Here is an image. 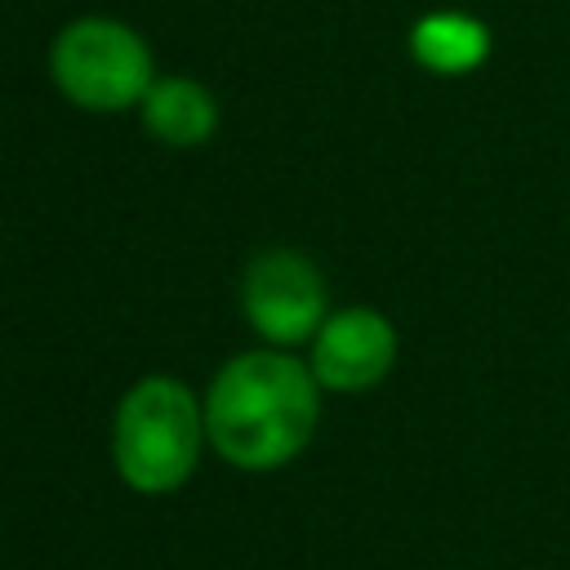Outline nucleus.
<instances>
[{"mask_svg":"<svg viewBox=\"0 0 570 570\" xmlns=\"http://www.w3.org/2000/svg\"><path fill=\"white\" fill-rule=\"evenodd\" d=\"M321 423V383L289 347H254L232 356L205 392V428L218 459L240 472L294 463Z\"/></svg>","mask_w":570,"mask_h":570,"instance_id":"f257e3e1","label":"nucleus"},{"mask_svg":"<svg viewBox=\"0 0 570 570\" xmlns=\"http://www.w3.org/2000/svg\"><path fill=\"white\" fill-rule=\"evenodd\" d=\"M205 445V401L169 374H142L111 414V463L138 494L183 490Z\"/></svg>","mask_w":570,"mask_h":570,"instance_id":"f03ea898","label":"nucleus"},{"mask_svg":"<svg viewBox=\"0 0 570 570\" xmlns=\"http://www.w3.org/2000/svg\"><path fill=\"white\" fill-rule=\"evenodd\" d=\"M53 89L85 111L138 107L156 80L151 45L120 18L85 13L67 22L49 45Z\"/></svg>","mask_w":570,"mask_h":570,"instance_id":"7ed1b4c3","label":"nucleus"},{"mask_svg":"<svg viewBox=\"0 0 570 570\" xmlns=\"http://www.w3.org/2000/svg\"><path fill=\"white\" fill-rule=\"evenodd\" d=\"M240 312L249 330L272 347L312 343L330 316V285L303 249H263L245 263Z\"/></svg>","mask_w":570,"mask_h":570,"instance_id":"20e7f679","label":"nucleus"},{"mask_svg":"<svg viewBox=\"0 0 570 570\" xmlns=\"http://www.w3.org/2000/svg\"><path fill=\"white\" fill-rule=\"evenodd\" d=\"M401 338L379 307H338L307 343V365L325 392H370L396 365Z\"/></svg>","mask_w":570,"mask_h":570,"instance_id":"39448f33","label":"nucleus"},{"mask_svg":"<svg viewBox=\"0 0 570 570\" xmlns=\"http://www.w3.org/2000/svg\"><path fill=\"white\" fill-rule=\"evenodd\" d=\"M138 111L142 129L165 147H200L218 129V102L191 76H156Z\"/></svg>","mask_w":570,"mask_h":570,"instance_id":"423d86ee","label":"nucleus"},{"mask_svg":"<svg viewBox=\"0 0 570 570\" xmlns=\"http://www.w3.org/2000/svg\"><path fill=\"white\" fill-rule=\"evenodd\" d=\"M410 58L432 76H468L490 58V27L463 9H432L410 27Z\"/></svg>","mask_w":570,"mask_h":570,"instance_id":"0eeeda50","label":"nucleus"}]
</instances>
